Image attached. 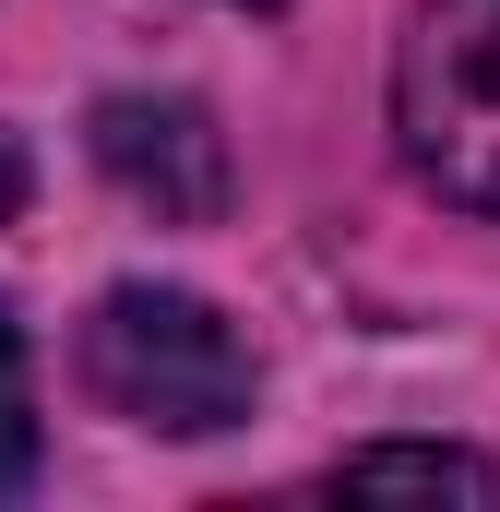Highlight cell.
I'll return each mask as SVG.
<instances>
[{"instance_id": "obj_2", "label": "cell", "mask_w": 500, "mask_h": 512, "mask_svg": "<svg viewBox=\"0 0 500 512\" xmlns=\"http://www.w3.org/2000/svg\"><path fill=\"white\" fill-rule=\"evenodd\" d=\"M393 131L429 191L500 215V0H417L393 48Z\"/></svg>"}, {"instance_id": "obj_4", "label": "cell", "mask_w": 500, "mask_h": 512, "mask_svg": "<svg viewBox=\"0 0 500 512\" xmlns=\"http://www.w3.org/2000/svg\"><path fill=\"white\" fill-rule=\"evenodd\" d=\"M334 489H465V501H500L489 453H429V441H381V453H346Z\"/></svg>"}, {"instance_id": "obj_1", "label": "cell", "mask_w": 500, "mask_h": 512, "mask_svg": "<svg viewBox=\"0 0 500 512\" xmlns=\"http://www.w3.org/2000/svg\"><path fill=\"white\" fill-rule=\"evenodd\" d=\"M84 382L108 417L155 429V441H215L250 417V346L191 286H120L84 322Z\"/></svg>"}, {"instance_id": "obj_3", "label": "cell", "mask_w": 500, "mask_h": 512, "mask_svg": "<svg viewBox=\"0 0 500 512\" xmlns=\"http://www.w3.org/2000/svg\"><path fill=\"white\" fill-rule=\"evenodd\" d=\"M96 155H108V179H120L131 203H155V215H215V191H227V155H215V131L203 108H155V96H120L108 120H96Z\"/></svg>"}, {"instance_id": "obj_6", "label": "cell", "mask_w": 500, "mask_h": 512, "mask_svg": "<svg viewBox=\"0 0 500 512\" xmlns=\"http://www.w3.org/2000/svg\"><path fill=\"white\" fill-rule=\"evenodd\" d=\"M12 203H24V155L0 143V227H12Z\"/></svg>"}, {"instance_id": "obj_5", "label": "cell", "mask_w": 500, "mask_h": 512, "mask_svg": "<svg viewBox=\"0 0 500 512\" xmlns=\"http://www.w3.org/2000/svg\"><path fill=\"white\" fill-rule=\"evenodd\" d=\"M36 477V382H24V334L0 322V501Z\"/></svg>"}]
</instances>
